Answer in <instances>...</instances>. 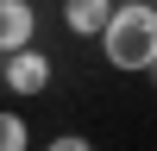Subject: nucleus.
Wrapping results in <instances>:
<instances>
[{"label": "nucleus", "mask_w": 157, "mask_h": 151, "mask_svg": "<svg viewBox=\"0 0 157 151\" xmlns=\"http://www.w3.org/2000/svg\"><path fill=\"white\" fill-rule=\"evenodd\" d=\"M101 50H107L113 69L151 76V69H157V0H145V6H120L113 25H107V38H101Z\"/></svg>", "instance_id": "nucleus-1"}, {"label": "nucleus", "mask_w": 157, "mask_h": 151, "mask_svg": "<svg viewBox=\"0 0 157 151\" xmlns=\"http://www.w3.org/2000/svg\"><path fill=\"white\" fill-rule=\"evenodd\" d=\"M0 82H6V95H44V88H50V57L38 44L19 50V57L0 63Z\"/></svg>", "instance_id": "nucleus-2"}, {"label": "nucleus", "mask_w": 157, "mask_h": 151, "mask_svg": "<svg viewBox=\"0 0 157 151\" xmlns=\"http://www.w3.org/2000/svg\"><path fill=\"white\" fill-rule=\"evenodd\" d=\"M32 38H38V6L32 0H0V50L19 57V50H32Z\"/></svg>", "instance_id": "nucleus-3"}, {"label": "nucleus", "mask_w": 157, "mask_h": 151, "mask_svg": "<svg viewBox=\"0 0 157 151\" xmlns=\"http://www.w3.org/2000/svg\"><path fill=\"white\" fill-rule=\"evenodd\" d=\"M113 13H120V0H63V25L75 38H107Z\"/></svg>", "instance_id": "nucleus-4"}, {"label": "nucleus", "mask_w": 157, "mask_h": 151, "mask_svg": "<svg viewBox=\"0 0 157 151\" xmlns=\"http://www.w3.org/2000/svg\"><path fill=\"white\" fill-rule=\"evenodd\" d=\"M32 145V126L19 120V113H6V120H0V151H25Z\"/></svg>", "instance_id": "nucleus-5"}, {"label": "nucleus", "mask_w": 157, "mask_h": 151, "mask_svg": "<svg viewBox=\"0 0 157 151\" xmlns=\"http://www.w3.org/2000/svg\"><path fill=\"white\" fill-rule=\"evenodd\" d=\"M44 151H94V145H88V138H82V132H63V138H50V145H44Z\"/></svg>", "instance_id": "nucleus-6"}, {"label": "nucleus", "mask_w": 157, "mask_h": 151, "mask_svg": "<svg viewBox=\"0 0 157 151\" xmlns=\"http://www.w3.org/2000/svg\"><path fill=\"white\" fill-rule=\"evenodd\" d=\"M120 6H145V0H120Z\"/></svg>", "instance_id": "nucleus-7"}, {"label": "nucleus", "mask_w": 157, "mask_h": 151, "mask_svg": "<svg viewBox=\"0 0 157 151\" xmlns=\"http://www.w3.org/2000/svg\"><path fill=\"white\" fill-rule=\"evenodd\" d=\"M151 82H157V69H151Z\"/></svg>", "instance_id": "nucleus-8"}]
</instances>
